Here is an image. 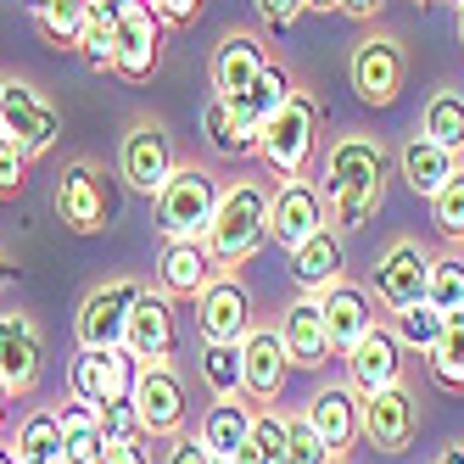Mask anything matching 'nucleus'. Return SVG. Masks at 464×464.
Here are the masks:
<instances>
[{"label": "nucleus", "mask_w": 464, "mask_h": 464, "mask_svg": "<svg viewBox=\"0 0 464 464\" xmlns=\"http://www.w3.org/2000/svg\"><path fill=\"white\" fill-rule=\"evenodd\" d=\"M324 208L336 229H363L386 196V146L375 135H336L324 151Z\"/></svg>", "instance_id": "f257e3e1"}, {"label": "nucleus", "mask_w": 464, "mask_h": 464, "mask_svg": "<svg viewBox=\"0 0 464 464\" xmlns=\"http://www.w3.org/2000/svg\"><path fill=\"white\" fill-rule=\"evenodd\" d=\"M208 252L218 263H246L263 252V241H269V196H263V185L241 179V185H229L218 190V208H213V224H208Z\"/></svg>", "instance_id": "f03ea898"}, {"label": "nucleus", "mask_w": 464, "mask_h": 464, "mask_svg": "<svg viewBox=\"0 0 464 464\" xmlns=\"http://www.w3.org/2000/svg\"><path fill=\"white\" fill-rule=\"evenodd\" d=\"M151 202H157L162 241H202L208 224H213V208H218V185H213L208 169L185 162V169H174L169 179H162V190L151 196Z\"/></svg>", "instance_id": "7ed1b4c3"}, {"label": "nucleus", "mask_w": 464, "mask_h": 464, "mask_svg": "<svg viewBox=\"0 0 464 464\" xmlns=\"http://www.w3.org/2000/svg\"><path fill=\"white\" fill-rule=\"evenodd\" d=\"M263 162L280 174V179H303L308 174V162L319 151V107H314V95L296 90L291 102L263 123V140H257Z\"/></svg>", "instance_id": "20e7f679"}, {"label": "nucleus", "mask_w": 464, "mask_h": 464, "mask_svg": "<svg viewBox=\"0 0 464 464\" xmlns=\"http://www.w3.org/2000/svg\"><path fill=\"white\" fill-rule=\"evenodd\" d=\"M157 62H162V17L151 12V0H123L112 28V73L129 84H146Z\"/></svg>", "instance_id": "39448f33"}, {"label": "nucleus", "mask_w": 464, "mask_h": 464, "mask_svg": "<svg viewBox=\"0 0 464 464\" xmlns=\"http://www.w3.org/2000/svg\"><path fill=\"white\" fill-rule=\"evenodd\" d=\"M347 73H353L358 102H370V107H392L397 95H403V79H409L403 40H397V34H363V40L353 45Z\"/></svg>", "instance_id": "423d86ee"}, {"label": "nucleus", "mask_w": 464, "mask_h": 464, "mask_svg": "<svg viewBox=\"0 0 464 464\" xmlns=\"http://www.w3.org/2000/svg\"><path fill=\"white\" fill-rule=\"evenodd\" d=\"M0 135L17 140L28 157H40V151H51L56 135H62V112L45 102L34 84L6 79V84H0Z\"/></svg>", "instance_id": "0eeeda50"}, {"label": "nucleus", "mask_w": 464, "mask_h": 464, "mask_svg": "<svg viewBox=\"0 0 464 464\" xmlns=\"http://www.w3.org/2000/svg\"><path fill=\"white\" fill-rule=\"evenodd\" d=\"M112 213H118V202H112L107 174L95 169L90 157H79L73 169L56 179V218L68 224L73 236H95V229H107Z\"/></svg>", "instance_id": "6e6552de"}, {"label": "nucleus", "mask_w": 464, "mask_h": 464, "mask_svg": "<svg viewBox=\"0 0 464 464\" xmlns=\"http://www.w3.org/2000/svg\"><path fill=\"white\" fill-rule=\"evenodd\" d=\"M174 169H179V162H174L169 129H162L157 118L129 123V135H123V146H118V174H123V185L135 190V196H157L162 179H169Z\"/></svg>", "instance_id": "1a4fd4ad"}, {"label": "nucleus", "mask_w": 464, "mask_h": 464, "mask_svg": "<svg viewBox=\"0 0 464 464\" xmlns=\"http://www.w3.org/2000/svg\"><path fill=\"white\" fill-rule=\"evenodd\" d=\"M123 347L135 353L140 363H169V358H174V347H179V324H174V296H169V291L140 285L135 308H129Z\"/></svg>", "instance_id": "9d476101"}, {"label": "nucleus", "mask_w": 464, "mask_h": 464, "mask_svg": "<svg viewBox=\"0 0 464 464\" xmlns=\"http://www.w3.org/2000/svg\"><path fill=\"white\" fill-rule=\"evenodd\" d=\"M135 296H140L135 280H107V285H95V291L84 296V308H79V347H90V353L123 347V330H129V308H135Z\"/></svg>", "instance_id": "9b49d317"}, {"label": "nucleus", "mask_w": 464, "mask_h": 464, "mask_svg": "<svg viewBox=\"0 0 464 464\" xmlns=\"http://www.w3.org/2000/svg\"><path fill=\"white\" fill-rule=\"evenodd\" d=\"M314 229H324V190L308 185V179H285L269 196V241L296 252Z\"/></svg>", "instance_id": "f8f14e48"}, {"label": "nucleus", "mask_w": 464, "mask_h": 464, "mask_svg": "<svg viewBox=\"0 0 464 464\" xmlns=\"http://www.w3.org/2000/svg\"><path fill=\"white\" fill-rule=\"evenodd\" d=\"M196 330H202V342H229L241 347L252 336V296L241 280H213L202 296H196Z\"/></svg>", "instance_id": "ddd939ff"}, {"label": "nucleus", "mask_w": 464, "mask_h": 464, "mask_svg": "<svg viewBox=\"0 0 464 464\" xmlns=\"http://www.w3.org/2000/svg\"><path fill=\"white\" fill-rule=\"evenodd\" d=\"M425 280H430V252L420 241H392L386 257L375 263V296L392 314L425 303Z\"/></svg>", "instance_id": "4468645a"}, {"label": "nucleus", "mask_w": 464, "mask_h": 464, "mask_svg": "<svg viewBox=\"0 0 464 464\" xmlns=\"http://www.w3.org/2000/svg\"><path fill=\"white\" fill-rule=\"evenodd\" d=\"M135 414H140V437H179V425H185V381L169 370V363H146L140 370Z\"/></svg>", "instance_id": "2eb2a0df"}, {"label": "nucleus", "mask_w": 464, "mask_h": 464, "mask_svg": "<svg viewBox=\"0 0 464 464\" xmlns=\"http://www.w3.org/2000/svg\"><path fill=\"white\" fill-rule=\"evenodd\" d=\"M414 430H420V409H414V397L403 392V381L363 397V437H370L381 453H403L414 442Z\"/></svg>", "instance_id": "dca6fc26"}, {"label": "nucleus", "mask_w": 464, "mask_h": 464, "mask_svg": "<svg viewBox=\"0 0 464 464\" xmlns=\"http://www.w3.org/2000/svg\"><path fill=\"white\" fill-rule=\"evenodd\" d=\"M45 370V342L28 314H0V381L12 392H34Z\"/></svg>", "instance_id": "f3484780"}, {"label": "nucleus", "mask_w": 464, "mask_h": 464, "mask_svg": "<svg viewBox=\"0 0 464 464\" xmlns=\"http://www.w3.org/2000/svg\"><path fill=\"white\" fill-rule=\"evenodd\" d=\"M319 314H324V336H330V353H353L363 336L375 330V308H370V296H363L358 285L336 280L330 291H319Z\"/></svg>", "instance_id": "a211bd4d"}, {"label": "nucleus", "mask_w": 464, "mask_h": 464, "mask_svg": "<svg viewBox=\"0 0 464 464\" xmlns=\"http://www.w3.org/2000/svg\"><path fill=\"white\" fill-rule=\"evenodd\" d=\"M213 280H218V257L208 252V241H162L157 291H169V296H202Z\"/></svg>", "instance_id": "6ab92c4d"}, {"label": "nucleus", "mask_w": 464, "mask_h": 464, "mask_svg": "<svg viewBox=\"0 0 464 464\" xmlns=\"http://www.w3.org/2000/svg\"><path fill=\"white\" fill-rule=\"evenodd\" d=\"M308 425L324 437V448L342 459V453L363 437V397H358L353 386H324V392H314V403H308Z\"/></svg>", "instance_id": "aec40b11"}, {"label": "nucleus", "mask_w": 464, "mask_h": 464, "mask_svg": "<svg viewBox=\"0 0 464 464\" xmlns=\"http://www.w3.org/2000/svg\"><path fill=\"white\" fill-rule=\"evenodd\" d=\"M347 375H353V392L358 397H370V392H381V386H397L403 381V342L392 336V330H370L353 353H347Z\"/></svg>", "instance_id": "412c9836"}, {"label": "nucleus", "mask_w": 464, "mask_h": 464, "mask_svg": "<svg viewBox=\"0 0 464 464\" xmlns=\"http://www.w3.org/2000/svg\"><path fill=\"white\" fill-rule=\"evenodd\" d=\"M285 342L280 330H252L241 342V392L257 397V403H275L280 386H285Z\"/></svg>", "instance_id": "4be33fe9"}, {"label": "nucleus", "mask_w": 464, "mask_h": 464, "mask_svg": "<svg viewBox=\"0 0 464 464\" xmlns=\"http://www.w3.org/2000/svg\"><path fill=\"white\" fill-rule=\"evenodd\" d=\"M280 342H285V358L296 370H319L330 358V336H324V314H319V296H296L280 319Z\"/></svg>", "instance_id": "5701e85b"}, {"label": "nucleus", "mask_w": 464, "mask_h": 464, "mask_svg": "<svg viewBox=\"0 0 464 464\" xmlns=\"http://www.w3.org/2000/svg\"><path fill=\"white\" fill-rule=\"evenodd\" d=\"M342 263H347V252H342V229L324 224V229H314V236L291 252V275H296V285H303L308 296H319V291H330V285L342 280Z\"/></svg>", "instance_id": "b1692460"}, {"label": "nucleus", "mask_w": 464, "mask_h": 464, "mask_svg": "<svg viewBox=\"0 0 464 464\" xmlns=\"http://www.w3.org/2000/svg\"><path fill=\"white\" fill-rule=\"evenodd\" d=\"M269 68V51L257 34H224V45L213 51V95H241L252 90V79Z\"/></svg>", "instance_id": "393cba45"}, {"label": "nucleus", "mask_w": 464, "mask_h": 464, "mask_svg": "<svg viewBox=\"0 0 464 464\" xmlns=\"http://www.w3.org/2000/svg\"><path fill=\"white\" fill-rule=\"evenodd\" d=\"M291 95H296V84H291V73L285 68H275V62H269V68H263L257 79H252V90H241V95H224V102H229V112H236L246 129H252V135L263 140V123H269L285 102H291Z\"/></svg>", "instance_id": "a878e982"}, {"label": "nucleus", "mask_w": 464, "mask_h": 464, "mask_svg": "<svg viewBox=\"0 0 464 464\" xmlns=\"http://www.w3.org/2000/svg\"><path fill=\"white\" fill-rule=\"evenodd\" d=\"M453 174H459V151H448L442 140H430V135H409L403 140V179L414 185V196L430 202Z\"/></svg>", "instance_id": "bb28decb"}, {"label": "nucleus", "mask_w": 464, "mask_h": 464, "mask_svg": "<svg viewBox=\"0 0 464 464\" xmlns=\"http://www.w3.org/2000/svg\"><path fill=\"white\" fill-rule=\"evenodd\" d=\"M56 425H62V464H102L107 437H102V420H95L90 403L73 397V403L56 414Z\"/></svg>", "instance_id": "cd10ccee"}, {"label": "nucleus", "mask_w": 464, "mask_h": 464, "mask_svg": "<svg viewBox=\"0 0 464 464\" xmlns=\"http://www.w3.org/2000/svg\"><path fill=\"white\" fill-rule=\"evenodd\" d=\"M202 442H208V453H218V459H236V453L252 442V409L236 403V397L213 403L208 420H202Z\"/></svg>", "instance_id": "c85d7f7f"}, {"label": "nucleus", "mask_w": 464, "mask_h": 464, "mask_svg": "<svg viewBox=\"0 0 464 464\" xmlns=\"http://www.w3.org/2000/svg\"><path fill=\"white\" fill-rule=\"evenodd\" d=\"M40 23V34L62 51H79L84 45V28H90V0H40V6H28Z\"/></svg>", "instance_id": "c756f323"}, {"label": "nucleus", "mask_w": 464, "mask_h": 464, "mask_svg": "<svg viewBox=\"0 0 464 464\" xmlns=\"http://www.w3.org/2000/svg\"><path fill=\"white\" fill-rule=\"evenodd\" d=\"M202 135H208V146L218 151V157H246V151H257V135L229 112V102L224 95H208V107H202Z\"/></svg>", "instance_id": "7c9ffc66"}, {"label": "nucleus", "mask_w": 464, "mask_h": 464, "mask_svg": "<svg viewBox=\"0 0 464 464\" xmlns=\"http://www.w3.org/2000/svg\"><path fill=\"white\" fill-rule=\"evenodd\" d=\"M420 135L442 140L448 151L464 146V95H459V90H437V95H430L425 112H420Z\"/></svg>", "instance_id": "2f4dec72"}, {"label": "nucleus", "mask_w": 464, "mask_h": 464, "mask_svg": "<svg viewBox=\"0 0 464 464\" xmlns=\"http://www.w3.org/2000/svg\"><path fill=\"white\" fill-rule=\"evenodd\" d=\"M17 464H62V425L56 414H28L17 442H12Z\"/></svg>", "instance_id": "473e14b6"}, {"label": "nucleus", "mask_w": 464, "mask_h": 464, "mask_svg": "<svg viewBox=\"0 0 464 464\" xmlns=\"http://www.w3.org/2000/svg\"><path fill=\"white\" fill-rule=\"evenodd\" d=\"M202 381L208 392L218 397H241V347H229V342H208L202 347Z\"/></svg>", "instance_id": "72a5a7b5"}, {"label": "nucleus", "mask_w": 464, "mask_h": 464, "mask_svg": "<svg viewBox=\"0 0 464 464\" xmlns=\"http://www.w3.org/2000/svg\"><path fill=\"white\" fill-rule=\"evenodd\" d=\"M442 330H448V314H442V308H430V303H414V308H403V314H397L392 336L403 342V347H420V353H430V347L442 342Z\"/></svg>", "instance_id": "f704fd0d"}, {"label": "nucleus", "mask_w": 464, "mask_h": 464, "mask_svg": "<svg viewBox=\"0 0 464 464\" xmlns=\"http://www.w3.org/2000/svg\"><path fill=\"white\" fill-rule=\"evenodd\" d=\"M430 358V375H437L442 386L464 392V314H448V330H442V342L425 353Z\"/></svg>", "instance_id": "c9c22d12"}, {"label": "nucleus", "mask_w": 464, "mask_h": 464, "mask_svg": "<svg viewBox=\"0 0 464 464\" xmlns=\"http://www.w3.org/2000/svg\"><path fill=\"white\" fill-rule=\"evenodd\" d=\"M425 303L442 314H464V257H430Z\"/></svg>", "instance_id": "e433bc0d"}, {"label": "nucleus", "mask_w": 464, "mask_h": 464, "mask_svg": "<svg viewBox=\"0 0 464 464\" xmlns=\"http://www.w3.org/2000/svg\"><path fill=\"white\" fill-rule=\"evenodd\" d=\"M68 392L79 397V403L102 409V403H107V353H90V347H79L73 370H68Z\"/></svg>", "instance_id": "4c0bfd02"}, {"label": "nucleus", "mask_w": 464, "mask_h": 464, "mask_svg": "<svg viewBox=\"0 0 464 464\" xmlns=\"http://www.w3.org/2000/svg\"><path fill=\"white\" fill-rule=\"evenodd\" d=\"M285 464H336V453L324 448V437L308 425V414L285 420Z\"/></svg>", "instance_id": "58836bf2"}, {"label": "nucleus", "mask_w": 464, "mask_h": 464, "mask_svg": "<svg viewBox=\"0 0 464 464\" xmlns=\"http://www.w3.org/2000/svg\"><path fill=\"white\" fill-rule=\"evenodd\" d=\"M430 218H437V229H442V241H464V169L430 196Z\"/></svg>", "instance_id": "ea45409f"}, {"label": "nucleus", "mask_w": 464, "mask_h": 464, "mask_svg": "<svg viewBox=\"0 0 464 464\" xmlns=\"http://www.w3.org/2000/svg\"><path fill=\"white\" fill-rule=\"evenodd\" d=\"M140 370H146V363L129 353V347H112L107 353V403H129L135 386H140Z\"/></svg>", "instance_id": "a19ab883"}, {"label": "nucleus", "mask_w": 464, "mask_h": 464, "mask_svg": "<svg viewBox=\"0 0 464 464\" xmlns=\"http://www.w3.org/2000/svg\"><path fill=\"white\" fill-rule=\"evenodd\" d=\"M252 453L257 464H285V414H252Z\"/></svg>", "instance_id": "79ce46f5"}, {"label": "nucleus", "mask_w": 464, "mask_h": 464, "mask_svg": "<svg viewBox=\"0 0 464 464\" xmlns=\"http://www.w3.org/2000/svg\"><path fill=\"white\" fill-rule=\"evenodd\" d=\"M95 420H102V437H107V442H135V437H140L135 397H129V403H102V409H95Z\"/></svg>", "instance_id": "37998d69"}, {"label": "nucleus", "mask_w": 464, "mask_h": 464, "mask_svg": "<svg viewBox=\"0 0 464 464\" xmlns=\"http://www.w3.org/2000/svg\"><path fill=\"white\" fill-rule=\"evenodd\" d=\"M252 6H257V17H263V28H269V34H285V28L308 12L303 0H252Z\"/></svg>", "instance_id": "c03bdc74"}, {"label": "nucleus", "mask_w": 464, "mask_h": 464, "mask_svg": "<svg viewBox=\"0 0 464 464\" xmlns=\"http://www.w3.org/2000/svg\"><path fill=\"white\" fill-rule=\"evenodd\" d=\"M23 174H28V151H23L17 140L0 135V190H17V185H23Z\"/></svg>", "instance_id": "a18cd8bd"}, {"label": "nucleus", "mask_w": 464, "mask_h": 464, "mask_svg": "<svg viewBox=\"0 0 464 464\" xmlns=\"http://www.w3.org/2000/svg\"><path fill=\"white\" fill-rule=\"evenodd\" d=\"M202 6H208V0H151V12L162 17V23H196V17H202Z\"/></svg>", "instance_id": "49530a36"}, {"label": "nucleus", "mask_w": 464, "mask_h": 464, "mask_svg": "<svg viewBox=\"0 0 464 464\" xmlns=\"http://www.w3.org/2000/svg\"><path fill=\"white\" fill-rule=\"evenodd\" d=\"M169 464H213V453H208V442H202V437H174Z\"/></svg>", "instance_id": "de8ad7c7"}, {"label": "nucleus", "mask_w": 464, "mask_h": 464, "mask_svg": "<svg viewBox=\"0 0 464 464\" xmlns=\"http://www.w3.org/2000/svg\"><path fill=\"white\" fill-rule=\"evenodd\" d=\"M336 12L353 17V23H375V17L386 12V0H336Z\"/></svg>", "instance_id": "09e8293b"}, {"label": "nucleus", "mask_w": 464, "mask_h": 464, "mask_svg": "<svg viewBox=\"0 0 464 464\" xmlns=\"http://www.w3.org/2000/svg\"><path fill=\"white\" fill-rule=\"evenodd\" d=\"M102 464H146V453H140L135 442H107V453H102Z\"/></svg>", "instance_id": "8fccbe9b"}, {"label": "nucleus", "mask_w": 464, "mask_h": 464, "mask_svg": "<svg viewBox=\"0 0 464 464\" xmlns=\"http://www.w3.org/2000/svg\"><path fill=\"white\" fill-rule=\"evenodd\" d=\"M437 464H464V442H453V448H448V453H442Z\"/></svg>", "instance_id": "3c124183"}, {"label": "nucleus", "mask_w": 464, "mask_h": 464, "mask_svg": "<svg viewBox=\"0 0 464 464\" xmlns=\"http://www.w3.org/2000/svg\"><path fill=\"white\" fill-rule=\"evenodd\" d=\"M308 12H336V0H303Z\"/></svg>", "instance_id": "603ef678"}, {"label": "nucleus", "mask_w": 464, "mask_h": 464, "mask_svg": "<svg viewBox=\"0 0 464 464\" xmlns=\"http://www.w3.org/2000/svg\"><path fill=\"white\" fill-rule=\"evenodd\" d=\"M6 403H12V386L0 381V420H6Z\"/></svg>", "instance_id": "864d4df0"}, {"label": "nucleus", "mask_w": 464, "mask_h": 464, "mask_svg": "<svg viewBox=\"0 0 464 464\" xmlns=\"http://www.w3.org/2000/svg\"><path fill=\"white\" fill-rule=\"evenodd\" d=\"M0 464H17V453H12V442H0Z\"/></svg>", "instance_id": "5fc2aeb1"}, {"label": "nucleus", "mask_w": 464, "mask_h": 464, "mask_svg": "<svg viewBox=\"0 0 464 464\" xmlns=\"http://www.w3.org/2000/svg\"><path fill=\"white\" fill-rule=\"evenodd\" d=\"M6 280H12V269H6V263H0V291H6Z\"/></svg>", "instance_id": "6e6d98bb"}, {"label": "nucleus", "mask_w": 464, "mask_h": 464, "mask_svg": "<svg viewBox=\"0 0 464 464\" xmlns=\"http://www.w3.org/2000/svg\"><path fill=\"white\" fill-rule=\"evenodd\" d=\"M213 464H236V459H218V453H213Z\"/></svg>", "instance_id": "4d7b16f0"}, {"label": "nucleus", "mask_w": 464, "mask_h": 464, "mask_svg": "<svg viewBox=\"0 0 464 464\" xmlns=\"http://www.w3.org/2000/svg\"><path fill=\"white\" fill-rule=\"evenodd\" d=\"M459 40H464V12H459Z\"/></svg>", "instance_id": "13d9d810"}, {"label": "nucleus", "mask_w": 464, "mask_h": 464, "mask_svg": "<svg viewBox=\"0 0 464 464\" xmlns=\"http://www.w3.org/2000/svg\"><path fill=\"white\" fill-rule=\"evenodd\" d=\"M414 6H430V0H414Z\"/></svg>", "instance_id": "bf43d9fd"}, {"label": "nucleus", "mask_w": 464, "mask_h": 464, "mask_svg": "<svg viewBox=\"0 0 464 464\" xmlns=\"http://www.w3.org/2000/svg\"><path fill=\"white\" fill-rule=\"evenodd\" d=\"M453 6H459V12H464V0H453Z\"/></svg>", "instance_id": "052dcab7"}, {"label": "nucleus", "mask_w": 464, "mask_h": 464, "mask_svg": "<svg viewBox=\"0 0 464 464\" xmlns=\"http://www.w3.org/2000/svg\"><path fill=\"white\" fill-rule=\"evenodd\" d=\"M28 6H40V0H28Z\"/></svg>", "instance_id": "680f3d73"}, {"label": "nucleus", "mask_w": 464, "mask_h": 464, "mask_svg": "<svg viewBox=\"0 0 464 464\" xmlns=\"http://www.w3.org/2000/svg\"><path fill=\"white\" fill-rule=\"evenodd\" d=\"M0 84H6V79H0Z\"/></svg>", "instance_id": "e2e57ef3"}]
</instances>
